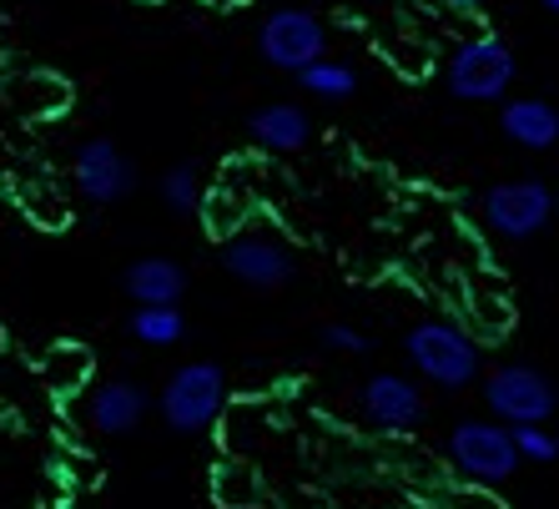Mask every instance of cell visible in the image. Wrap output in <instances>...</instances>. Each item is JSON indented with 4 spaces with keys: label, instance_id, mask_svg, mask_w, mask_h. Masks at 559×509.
Segmentation results:
<instances>
[{
    "label": "cell",
    "instance_id": "7",
    "mask_svg": "<svg viewBox=\"0 0 559 509\" xmlns=\"http://www.w3.org/2000/svg\"><path fill=\"white\" fill-rule=\"evenodd\" d=\"M484 223L504 242H530L549 227L555 217V192L539 177H514V182H495L484 192Z\"/></svg>",
    "mask_w": 559,
    "mask_h": 509
},
{
    "label": "cell",
    "instance_id": "11",
    "mask_svg": "<svg viewBox=\"0 0 559 509\" xmlns=\"http://www.w3.org/2000/svg\"><path fill=\"white\" fill-rule=\"evenodd\" d=\"M146 409H152V399H146L142 383H131V379H106L86 399V418H92V429L106 434V439H121V434L142 429Z\"/></svg>",
    "mask_w": 559,
    "mask_h": 509
},
{
    "label": "cell",
    "instance_id": "12",
    "mask_svg": "<svg viewBox=\"0 0 559 509\" xmlns=\"http://www.w3.org/2000/svg\"><path fill=\"white\" fill-rule=\"evenodd\" d=\"M499 131L524 152H549L559 146V106L545 96H509L499 106Z\"/></svg>",
    "mask_w": 559,
    "mask_h": 509
},
{
    "label": "cell",
    "instance_id": "13",
    "mask_svg": "<svg viewBox=\"0 0 559 509\" xmlns=\"http://www.w3.org/2000/svg\"><path fill=\"white\" fill-rule=\"evenodd\" d=\"M248 137L273 157H293L312 142V117L293 102H267L248 117Z\"/></svg>",
    "mask_w": 559,
    "mask_h": 509
},
{
    "label": "cell",
    "instance_id": "16",
    "mask_svg": "<svg viewBox=\"0 0 559 509\" xmlns=\"http://www.w3.org/2000/svg\"><path fill=\"white\" fill-rule=\"evenodd\" d=\"M131 339L146 343V348H171V343L187 339V318L177 303H162V308H136L131 313Z\"/></svg>",
    "mask_w": 559,
    "mask_h": 509
},
{
    "label": "cell",
    "instance_id": "20",
    "mask_svg": "<svg viewBox=\"0 0 559 509\" xmlns=\"http://www.w3.org/2000/svg\"><path fill=\"white\" fill-rule=\"evenodd\" d=\"M443 5H454V11H464V15H479L484 11V0H443Z\"/></svg>",
    "mask_w": 559,
    "mask_h": 509
},
{
    "label": "cell",
    "instance_id": "10",
    "mask_svg": "<svg viewBox=\"0 0 559 509\" xmlns=\"http://www.w3.org/2000/svg\"><path fill=\"white\" fill-rule=\"evenodd\" d=\"M358 414L383 434H408L429 418V399L404 374H373L358 383Z\"/></svg>",
    "mask_w": 559,
    "mask_h": 509
},
{
    "label": "cell",
    "instance_id": "18",
    "mask_svg": "<svg viewBox=\"0 0 559 509\" xmlns=\"http://www.w3.org/2000/svg\"><path fill=\"white\" fill-rule=\"evenodd\" d=\"M514 449H520V464H555L559 459V439L545 424H520L514 429Z\"/></svg>",
    "mask_w": 559,
    "mask_h": 509
},
{
    "label": "cell",
    "instance_id": "9",
    "mask_svg": "<svg viewBox=\"0 0 559 509\" xmlns=\"http://www.w3.org/2000/svg\"><path fill=\"white\" fill-rule=\"evenodd\" d=\"M222 268L237 277L242 287H258V293H273V287H287L298 277V258L287 242L267 233H237L222 242Z\"/></svg>",
    "mask_w": 559,
    "mask_h": 509
},
{
    "label": "cell",
    "instance_id": "5",
    "mask_svg": "<svg viewBox=\"0 0 559 509\" xmlns=\"http://www.w3.org/2000/svg\"><path fill=\"white\" fill-rule=\"evenodd\" d=\"M449 464L474 484H504L520 470V449H514V429L499 418H464L449 434Z\"/></svg>",
    "mask_w": 559,
    "mask_h": 509
},
{
    "label": "cell",
    "instance_id": "19",
    "mask_svg": "<svg viewBox=\"0 0 559 509\" xmlns=\"http://www.w3.org/2000/svg\"><path fill=\"white\" fill-rule=\"evenodd\" d=\"M323 348L328 353H348V358H358V353H368V339L358 333L353 323H328L323 328Z\"/></svg>",
    "mask_w": 559,
    "mask_h": 509
},
{
    "label": "cell",
    "instance_id": "14",
    "mask_svg": "<svg viewBox=\"0 0 559 509\" xmlns=\"http://www.w3.org/2000/svg\"><path fill=\"white\" fill-rule=\"evenodd\" d=\"M121 293L136 308H162V303L187 298V268L177 258H136L121 273Z\"/></svg>",
    "mask_w": 559,
    "mask_h": 509
},
{
    "label": "cell",
    "instance_id": "15",
    "mask_svg": "<svg viewBox=\"0 0 559 509\" xmlns=\"http://www.w3.org/2000/svg\"><path fill=\"white\" fill-rule=\"evenodd\" d=\"M298 81H302V92L318 96V102H348V96H358V71L348 61H333V56L302 66Z\"/></svg>",
    "mask_w": 559,
    "mask_h": 509
},
{
    "label": "cell",
    "instance_id": "3",
    "mask_svg": "<svg viewBox=\"0 0 559 509\" xmlns=\"http://www.w3.org/2000/svg\"><path fill=\"white\" fill-rule=\"evenodd\" d=\"M514 76H520V61L509 51V40H499L495 31L459 40L454 56H449V92L459 102H474V106L504 102Z\"/></svg>",
    "mask_w": 559,
    "mask_h": 509
},
{
    "label": "cell",
    "instance_id": "4",
    "mask_svg": "<svg viewBox=\"0 0 559 509\" xmlns=\"http://www.w3.org/2000/svg\"><path fill=\"white\" fill-rule=\"evenodd\" d=\"M479 389H484L489 414H495L499 424H509V429H520V424H545V418H555V409H559L555 379L534 364H499L495 374H479Z\"/></svg>",
    "mask_w": 559,
    "mask_h": 509
},
{
    "label": "cell",
    "instance_id": "2",
    "mask_svg": "<svg viewBox=\"0 0 559 509\" xmlns=\"http://www.w3.org/2000/svg\"><path fill=\"white\" fill-rule=\"evenodd\" d=\"M222 404H227V374L212 358H197V364H182L162 383L156 393V409L167 418L171 434H202L222 418Z\"/></svg>",
    "mask_w": 559,
    "mask_h": 509
},
{
    "label": "cell",
    "instance_id": "8",
    "mask_svg": "<svg viewBox=\"0 0 559 509\" xmlns=\"http://www.w3.org/2000/svg\"><path fill=\"white\" fill-rule=\"evenodd\" d=\"M71 182L92 208H117V202H127L136 192V162L111 137H92L71 157Z\"/></svg>",
    "mask_w": 559,
    "mask_h": 509
},
{
    "label": "cell",
    "instance_id": "17",
    "mask_svg": "<svg viewBox=\"0 0 559 509\" xmlns=\"http://www.w3.org/2000/svg\"><path fill=\"white\" fill-rule=\"evenodd\" d=\"M156 192H162V202H167L171 212H197L202 208V197H207V187H202V167H197V162H177V167L162 171Z\"/></svg>",
    "mask_w": 559,
    "mask_h": 509
},
{
    "label": "cell",
    "instance_id": "6",
    "mask_svg": "<svg viewBox=\"0 0 559 509\" xmlns=\"http://www.w3.org/2000/svg\"><path fill=\"white\" fill-rule=\"evenodd\" d=\"M258 51H262V61H267V66H277V71H293V76H298L302 66H312V61H323V56H328L323 15L308 11V5H277V11L262 15Z\"/></svg>",
    "mask_w": 559,
    "mask_h": 509
},
{
    "label": "cell",
    "instance_id": "22",
    "mask_svg": "<svg viewBox=\"0 0 559 509\" xmlns=\"http://www.w3.org/2000/svg\"><path fill=\"white\" fill-rule=\"evenodd\" d=\"M555 208H559V192H555Z\"/></svg>",
    "mask_w": 559,
    "mask_h": 509
},
{
    "label": "cell",
    "instance_id": "1",
    "mask_svg": "<svg viewBox=\"0 0 559 509\" xmlns=\"http://www.w3.org/2000/svg\"><path fill=\"white\" fill-rule=\"evenodd\" d=\"M404 353L408 364H414L418 379L439 383V389H468V383H479L484 374V348L474 333H464L459 323L449 318H424L404 333Z\"/></svg>",
    "mask_w": 559,
    "mask_h": 509
},
{
    "label": "cell",
    "instance_id": "21",
    "mask_svg": "<svg viewBox=\"0 0 559 509\" xmlns=\"http://www.w3.org/2000/svg\"><path fill=\"white\" fill-rule=\"evenodd\" d=\"M539 5H545V11H555V15H559V0H539Z\"/></svg>",
    "mask_w": 559,
    "mask_h": 509
}]
</instances>
